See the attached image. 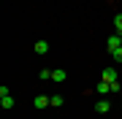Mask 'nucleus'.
<instances>
[{
    "mask_svg": "<svg viewBox=\"0 0 122 119\" xmlns=\"http://www.w3.org/2000/svg\"><path fill=\"white\" fill-rule=\"evenodd\" d=\"M33 106H35V108H49V106H52V97H46V95H35V97H33Z\"/></svg>",
    "mask_w": 122,
    "mask_h": 119,
    "instance_id": "f257e3e1",
    "label": "nucleus"
},
{
    "mask_svg": "<svg viewBox=\"0 0 122 119\" xmlns=\"http://www.w3.org/2000/svg\"><path fill=\"white\" fill-rule=\"evenodd\" d=\"M106 46H109V52H117V49L122 46V35H117V33H114V35L106 41Z\"/></svg>",
    "mask_w": 122,
    "mask_h": 119,
    "instance_id": "f03ea898",
    "label": "nucleus"
},
{
    "mask_svg": "<svg viewBox=\"0 0 122 119\" xmlns=\"http://www.w3.org/2000/svg\"><path fill=\"white\" fill-rule=\"evenodd\" d=\"M95 92H98V95H109V92H114V89H111V84H109V81L100 79V81L95 84Z\"/></svg>",
    "mask_w": 122,
    "mask_h": 119,
    "instance_id": "7ed1b4c3",
    "label": "nucleus"
},
{
    "mask_svg": "<svg viewBox=\"0 0 122 119\" xmlns=\"http://www.w3.org/2000/svg\"><path fill=\"white\" fill-rule=\"evenodd\" d=\"M0 106H3L5 111H11L16 103H14V97H11V92H5V95H0Z\"/></svg>",
    "mask_w": 122,
    "mask_h": 119,
    "instance_id": "20e7f679",
    "label": "nucleus"
},
{
    "mask_svg": "<svg viewBox=\"0 0 122 119\" xmlns=\"http://www.w3.org/2000/svg\"><path fill=\"white\" fill-rule=\"evenodd\" d=\"M109 108H111V103L106 100V97H100V100L95 103V111H98V114H106V111H109Z\"/></svg>",
    "mask_w": 122,
    "mask_h": 119,
    "instance_id": "39448f33",
    "label": "nucleus"
},
{
    "mask_svg": "<svg viewBox=\"0 0 122 119\" xmlns=\"http://www.w3.org/2000/svg\"><path fill=\"white\" fill-rule=\"evenodd\" d=\"M33 52H35V54H46V52H49V43H46V41H38V43L33 46Z\"/></svg>",
    "mask_w": 122,
    "mask_h": 119,
    "instance_id": "423d86ee",
    "label": "nucleus"
},
{
    "mask_svg": "<svg viewBox=\"0 0 122 119\" xmlns=\"http://www.w3.org/2000/svg\"><path fill=\"white\" fill-rule=\"evenodd\" d=\"M68 79V73L62 71V68H57V71H52V81H65Z\"/></svg>",
    "mask_w": 122,
    "mask_h": 119,
    "instance_id": "0eeeda50",
    "label": "nucleus"
},
{
    "mask_svg": "<svg viewBox=\"0 0 122 119\" xmlns=\"http://www.w3.org/2000/svg\"><path fill=\"white\" fill-rule=\"evenodd\" d=\"M62 103H65V97H62V95H52V108H60Z\"/></svg>",
    "mask_w": 122,
    "mask_h": 119,
    "instance_id": "6e6552de",
    "label": "nucleus"
},
{
    "mask_svg": "<svg viewBox=\"0 0 122 119\" xmlns=\"http://www.w3.org/2000/svg\"><path fill=\"white\" fill-rule=\"evenodd\" d=\"M114 27H117V35H122V14L114 16Z\"/></svg>",
    "mask_w": 122,
    "mask_h": 119,
    "instance_id": "1a4fd4ad",
    "label": "nucleus"
},
{
    "mask_svg": "<svg viewBox=\"0 0 122 119\" xmlns=\"http://www.w3.org/2000/svg\"><path fill=\"white\" fill-rule=\"evenodd\" d=\"M38 76H41V79H44V81H52V71H49V68H44V71H41Z\"/></svg>",
    "mask_w": 122,
    "mask_h": 119,
    "instance_id": "9d476101",
    "label": "nucleus"
},
{
    "mask_svg": "<svg viewBox=\"0 0 122 119\" xmlns=\"http://www.w3.org/2000/svg\"><path fill=\"white\" fill-rule=\"evenodd\" d=\"M111 54H114V62H122V46L117 49V52H111Z\"/></svg>",
    "mask_w": 122,
    "mask_h": 119,
    "instance_id": "9b49d317",
    "label": "nucleus"
},
{
    "mask_svg": "<svg viewBox=\"0 0 122 119\" xmlns=\"http://www.w3.org/2000/svg\"><path fill=\"white\" fill-rule=\"evenodd\" d=\"M119 97H122V89H119Z\"/></svg>",
    "mask_w": 122,
    "mask_h": 119,
    "instance_id": "f8f14e48",
    "label": "nucleus"
}]
</instances>
